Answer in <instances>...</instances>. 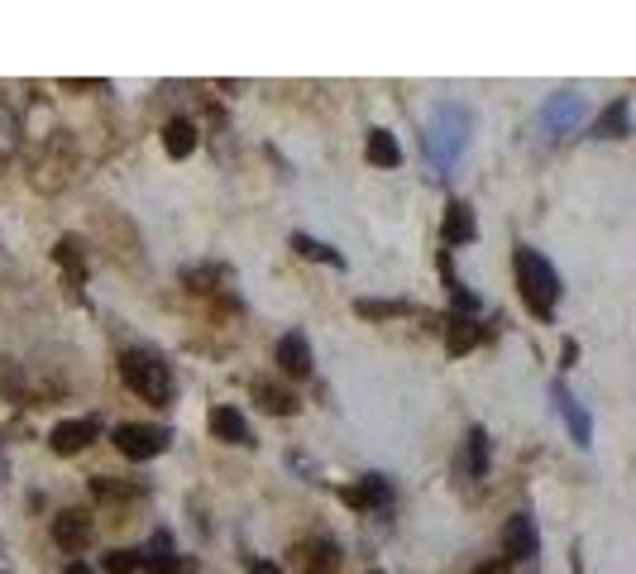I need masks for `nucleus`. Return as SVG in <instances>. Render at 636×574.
Returning a JSON list of instances; mask_svg holds the SVG:
<instances>
[{
    "mask_svg": "<svg viewBox=\"0 0 636 574\" xmlns=\"http://www.w3.org/2000/svg\"><path fill=\"white\" fill-rule=\"evenodd\" d=\"M593 134H598V139H627V134H632V101H627V96H617L613 106L598 115Z\"/></svg>",
    "mask_w": 636,
    "mask_h": 574,
    "instance_id": "2eb2a0df",
    "label": "nucleus"
},
{
    "mask_svg": "<svg viewBox=\"0 0 636 574\" xmlns=\"http://www.w3.org/2000/svg\"><path fill=\"white\" fill-rule=\"evenodd\" d=\"M63 574H96V570H91V565H67Z\"/></svg>",
    "mask_w": 636,
    "mask_h": 574,
    "instance_id": "c85d7f7f",
    "label": "nucleus"
},
{
    "mask_svg": "<svg viewBox=\"0 0 636 574\" xmlns=\"http://www.w3.org/2000/svg\"><path fill=\"white\" fill-rule=\"evenodd\" d=\"M53 259H58V268L72 273V283H77V287L87 283V259H82V244H77V240H58V244H53Z\"/></svg>",
    "mask_w": 636,
    "mask_h": 574,
    "instance_id": "aec40b11",
    "label": "nucleus"
},
{
    "mask_svg": "<svg viewBox=\"0 0 636 574\" xmlns=\"http://www.w3.org/2000/svg\"><path fill=\"white\" fill-rule=\"evenodd\" d=\"M579 120H584V101H579L574 91H565V96H550L546 111H541V125H546L550 134H570Z\"/></svg>",
    "mask_w": 636,
    "mask_h": 574,
    "instance_id": "1a4fd4ad",
    "label": "nucleus"
},
{
    "mask_svg": "<svg viewBox=\"0 0 636 574\" xmlns=\"http://www.w3.org/2000/svg\"><path fill=\"white\" fill-rule=\"evenodd\" d=\"M163 149H168V158H187L197 149V125L192 120H168L163 125Z\"/></svg>",
    "mask_w": 636,
    "mask_h": 574,
    "instance_id": "f3484780",
    "label": "nucleus"
},
{
    "mask_svg": "<svg viewBox=\"0 0 636 574\" xmlns=\"http://www.w3.org/2000/svg\"><path fill=\"white\" fill-rule=\"evenodd\" d=\"M168 441H173V431L168 426H154V421H130V426H120L115 431V450L125 455V460H158L163 450H168Z\"/></svg>",
    "mask_w": 636,
    "mask_h": 574,
    "instance_id": "20e7f679",
    "label": "nucleus"
},
{
    "mask_svg": "<svg viewBox=\"0 0 636 574\" xmlns=\"http://www.w3.org/2000/svg\"><path fill=\"white\" fill-rule=\"evenodd\" d=\"M292 249L302 254V259H316V264H330V268H345V254L340 249H330V244L311 240V235H292Z\"/></svg>",
    "mask_w": 636,
    "mask_h": 574,
    "instance_id": "412c9836",
    "label": "nucleus"
},
{
    "mask_svg": "<svg viewBox=\"0 0 636 574\" xmlns=\"http://www.w3.org/2000/svg\"><path fill=\"white\" fill-rule=\"evenodd\" d=\"M469 134H474V115L464 106H436L431 125H426V154H431V163L436 168H455V158L464 154Z\"/></svg>",
    "mask_w": 636,
    "mask_h": 574,
    "instance_id": "f03ea898",
    "label": "nucleus"
},
{
    "mask_svg": "<svg viewBox=\"0 0 636 574\" xmlns=\"http://www.w3.org/2000/svg\"><path fill=\"white\" fill-rule=\"evenodd\" d=\"M340 498H345L350 508L369 512V508H388V503H393V488H388V479H383V474H364L359 484L340 488Z\"/></svg>",
    "mask_w": 636,
    "mask_h": 574,
    "instance_id": "6e6552de",
    "label": "nucleus"
},
{
    "mask_svg": "<svg viewBox=\"0 0 636 574\" xmlns=\"http://www.w3.org/2000/svg\"><path fill=\"white\" fill-rule=\"evenodd\" d=\"M469 474H474V479L488 474V431H483V426L469 431Z\"/></svg>",
    "mask_w": 636,
    "mask_h": 574,
    "instance_id": "b1692460",
    "label": "nucleus"
},
{
    "mask_svg": "<svg viewBox=\"0 0 636 574\" xmlns=\"http://www.w3.org/2000/svg\"><path fill=\"white\" fill-rule=\"evenodd\" d=\"M96 436H101V421H96V417H77V421H58V426H53V436H48V445H53L58 455H77V450H87Z\"/></svg>",
    "mask_w": 636,
    "mask_h": 574,
    "instance_id": "0eeeda50",
    "label": "nucleus"
},
{
    "mask_svg": "<svg viewBox=\"0 0 636 574\" xmlns=\"http://www.w3.org/2000/svg\"><path fill=\"white\" fill-rule=\"evenodd\" d=\"M139 560H144V574H182V570H187V565L177 560L173 536H168V531H154L149 551H139Z\"/></svg>",
    "mask_w": 636,
    "mask_h": 574,
    "instance_id": "9b49d317",
    "label": "nucleus"
},
{
    "mask_svg": "<svg viewBox=\"0 0 636 574\" xmlns=\"http://www.w3.org/2000/svg\"><path fill=\"white\" fill-rule=\"evenodd\" d=\"M292 565H297V574H335L340 570V546L326 541V536L302 541V546L292 551Z\"/></svg>",
    "mask_w": 636,
    "mask_h": 574,
    "instance_id": "423d86ee",
    "label": "nucleus"
},
{
    "mask_svg": "<svg viewBox=\"0 0 636 574\" xmlns=\"http://www.w3.org/2000/svg\"><path fill=\"white\" fill-rule=\"evenodd\" d=\"M53 541H58L63 551H82V546L91 541V517H87V512H77V508L58 512V522H53Z\"/></svg>",
    "mask_w": 636,
    "mask_h": 574,
    "instance_id": "9d476101",
    "label": "nucleus"
},
{
    "mask_svg": "<svg viewBox=\"0 0 636 574\" xmlns=\"http://www.w3.org/2000/svg\"><path fill=\"white\" fill-rule=\"evenodd\" d=\"M15 149H20V115L10 106H0V163L15 158Z\"/></svg>",
    "mask_w": 636,
    "mask_h": 574,
    "instance_id": "5701e85b",
    "label": "nucleus"
},
{
    "mask_svg": "<svg viewBox=\"0 0 636 574\" xmlns=\"http://www.w3.org/2000/svg\"><path fill=\"white\" fill-rule=\"evenodd\" d=\"M354 311H359V316H369V321H383V316H407V302H369V297H364V302H354Z\"/></svg>",
    "mask_w": 636,
    "mask_h": 574,
    "instance_id": "393cba45",
    "label": "nucleus"
},
{
    "mask_svg": "<svg viewBox=\"0 0 636 574\" xmlns=\"http://www.w3.org/2000/svg\"><path fill=\"white\" fill-rule=\"evenodd\" d=\"M278 369L292 378H307L311 374V345H307V335L302 331H292L278 340Z\"/></svg>",
    "mask_w": 636,
    "mask_h": 574,
    "instance_id": "f8f14e48",
    "label": "nucleus"
},
{
    "mask_svg": "<svg viewBox=\"0 0 636 574\" xmlns=\"http://www.w3.org/2000/svg\"><path fill=\"white\" fill-rule=\"evenodd\" d=\"M249 574H283L278 565H268V560H259V565H249Z\"/></svg>",
    "mask_w": 636,
    "mask_h": 574,
    "instance_id": "bb28decb",
    "label": "nucleus"
},
{
    "mask_svg": "<svg viewBox=\"0 0 636 574\" xmlns=\"http://www.w3.org/2000/svg\"><path fill=\"white\" fill-rule=\"evenodd\" d=\"M474 574H507V565L503 560H493V565H483V570H474Z\"/></svg>",
    "mask_w": 636,
    "mask_h": 574,
    "instance_id": "cd10ccee",
    "label": "nucleus"
},
{
    "mask_svg": "<svg viewBox=\"0 0 636 574\" xmlns=\"http://www.w3.org/2000/svg\"><path fill=\"white\" fill-rule=\"evenodd\" d=\"M536 551H541V531H536V522H531L527 512H517L503 527V555L522 565V560H536Z\"/></svg>",
    "mask_w": 636,
    "mask_h": 574,
    "instance_id": "39448f33",
    "label": "nucleus"
},
{
    "mask_svg": "<svg viewBox=\"0 0 636 574\" xmlns=\"http://www.w3.org/2000/svg\"><path fill=\"white\" fill-rule=\"evenodd\" d=\"M474 345H483V326L474 316H445V350L469 354Z\"/></svg>",
    "mask_w": 636,
    "mask_h": 574,
    "instance_id": "ddd939ff",
    "label": "nucleus"
},
{
    "mask_svg": "<svg viewBox=\"0 0 636 574\" xmlns=\"http://www.w3.org/2000/svg\"><path fill=\"white\" fill-rule=\"evenodd\" d=\"M254 398H259V407H264V412H273V417L297 412V398H292V393H283V388H273V383H254Z\"/></svg>",
    "mask_w": 636,
    "mask_h": 574,
    "instance_id": "4be33fe9",
    "label": "nucleus"
},
{
    "mask_svg": "<svg viewBox=\"0 0 636 574\" xmlns=\"http://www.w3.org/2000/svg\"><path fill=\"white\" fill-rule=\"evenodd\" d=\"M512 268H517V287H522L527 307L546 321L550 311H555V302H560V278H555V268L546 264V254H536V249H527V244L517 249Z\"/></svg>",
    "mask_w": 636,
    "mask_h": 574,
    "instance_id": "7ed1b4c3",
    "label": "nucleus"
},
{
    "mask_svg": "<svg viewBox=\"0 0 636 574\" xmlns=\"http://www.w3.org/2000/svg\"><path fill=\"white\" fill-rule=\"evenodd\" d=\"M101 565H106L110 574H144V560H139V551H110Z\"/></svg>",
    "mask_w": 636,
    "mask_h": 574,
    "instance_id": "a878e982",
    "label": "nucleus"
},
{
    "mask_svg": "<svg viewBox=\"0 0 636 574\" xmlns=\"http://www.w3.org/2000/svg\"><path fill=\"white\" fill-rule=\"evenodd\" d=\"M369 163H378V168H397L402 163V149H397V139L393 130H369Z\"/></svg>",
    "mask_w": 636,
    "mask_h": 574,
    "instance_id": "6ab92c4d",
    "label": "nucleus"
},
{
    "mask_svg": "<svg viewBox=\"0 0 636 574\" xmlns=\"http://www.w3.org/2000/svg\"><path fill=\"white\" fill-rule=\"evenodd\" d=\"M120 378H125L130 393H139V398L154 402V407H168V402H173V369H168L163 354L125 350L120 354Z\"/></svg>",
    "mask_w": 636,
    "mask_h": 574,
    "instance_id": "f257e3e1",
    "label": "nucleus"
},
{
    "mask_svg": "<svg viewBox=\"0 0 636 574\" xmlns=\"http://www.w3.org/2000/svg\"><path fill=\"white\" fill-rule=\"evenodd\" d=\"M550 398H555V412H565V421H570V431H574V441L589 445V412H584V407H579V402H574L570 393L560 388V383L550 388Z\"/></svg>",
    "mask_w": 636,
    "mask_h": 574,
    "instance_id": "dca6fc26",
    "label": "nucleus"
},
{
    "mask_svg": "<svg viewBox=\"0 0 636 574\" xmlns=\"http://www.w3.org/2000/svg\"><path fill=\"white\" fill-rule=\"evenodd\" d=\"M211 436L225 445H254L249 441V421L240 417V407H216L211 412Z\"/></svg>",
    "mask_w": 636,
    "mask_h": 574,
    "instance_id": "4468645a",
    "label": "nucleus"
},
{
    "mask_svg": "<svg viewBox=\"0 0 636 574\" xmlns=\"http://www.w3.org/2000/svg\"><path fill=\"white\" fill-rule=\"evenodd\" d=\"M445 240L450 244L474 240V211H469L464 201H450V206H445Z\"/></svg>",
    "mask_w": 636,
    "mask_h": 574,
    "instance_id": "a211bd4d",
    "label": "nucleus"
}]
</instances>
